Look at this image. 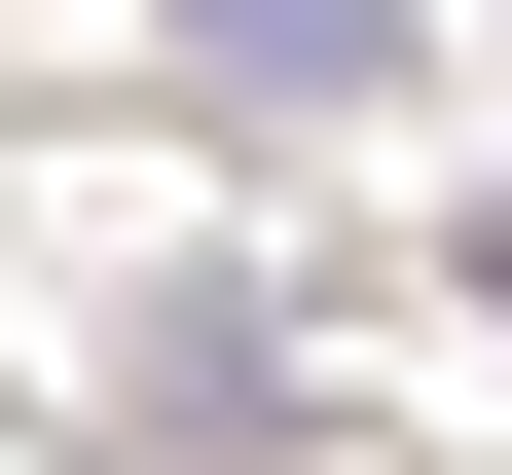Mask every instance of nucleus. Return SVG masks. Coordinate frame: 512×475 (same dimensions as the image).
<instances>
[{"instance_id":"nucleus-1","label":"nucleus","mask_w":512,"mask_h":475,"mask_svg":"<svg viewBox=\"0 0 512 475\" xmlns=\"http://www.w3.org/2000/svg\"><path fill=\"white\" fill-rule=\"evenodd\" d=\"M147 37H183V110H366L403 74V0H147Z\"/></svg>"},{"instance_id":"nucleus-2","label":"nucleus","mask_w":512,"mask_h":475,"mask_svg":"<svg viewBox=\"0 0 512 475\" xmlns=\"http://www.w3.org/2000/svg\"><path fill=\"white\" fill-rule=\"evenodd\" d=\"M476 329H512V183H476Z\"/></svg>"}]
</instances>
